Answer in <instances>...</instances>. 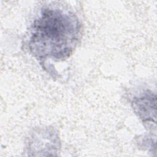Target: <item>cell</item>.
<instances>
[{"mask_svg":"<svg viewBox=\"0 0 157 157\" xmlns=\"http://www.w3.org/2000/svg\"><path fill=\"white\" fill-rule=\"evenodd\" d=\"M31 29L28 46L35 57L63 60L75 49L81 26L73 13L57 7H47L42 10Z\"/></svg>","mask_w":157,"mask_h":157,"instance_id":"6da1fadb","label":"cell"},{"mask_svg":"<svg viewBox=\"0 0 157 157\" xmlns=\"http://www.w3.org/2000/svg\"><path fill=\"white\" fill-rule=\"evenodd\" d=\"M155 97H153L151 93H145L144 95L136 98L132 102V107L135 113L142 120H153V108L156 109Z\"/></svg>","mask_w":157,"mask_h":157,"instance_id":"7a4b0ae2","label":"cell"}]
</instances>
